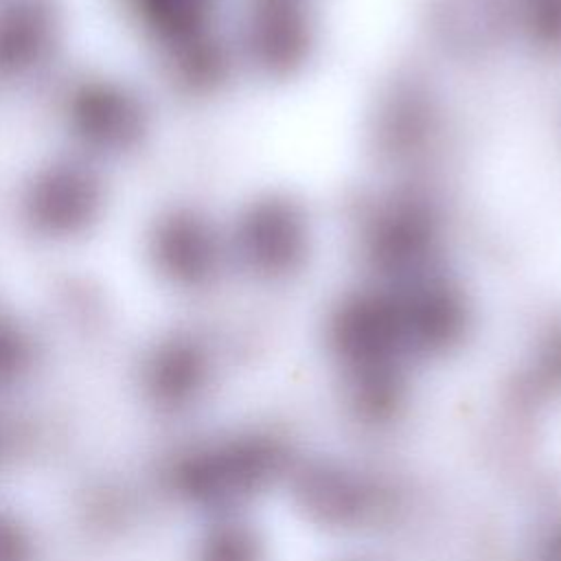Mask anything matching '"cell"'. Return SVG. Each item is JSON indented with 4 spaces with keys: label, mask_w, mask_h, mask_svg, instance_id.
<instances>
[{
    "label": "cell",
    "mask_w": 561,
    "mask_h": 561,
    "mask_svg": "<svg viewBox=\"0 0 561 561\" xmlns=\"http://www.w3.org/2000/svg\"><path fill=\"white\" fill-rule=\"evenodd\" d=\"M142 263L162 283L188 285L204 278L206 245L197 217L178 204L160 206L142 226Z\"/></svg>",
    "instance_id": "obj_4"
},
{
    "label": "cell",
    "mask_w": 561,
    "mask_h": 561,
    "mask_svg": "<svg viewBox=\"0 0 561 561\" xmlns=\"http://www.w3.org/2000/svg\"><path fill=\"white\" fill-rule=\"evenodd\" d=\"M48 90L59 147L112 173L142 162L151 151L156 110L149 92L134 79L112 70L70 68Z\"/></svg>",
    "instance_id": "obj_1"
},
{
    "label": "cell",
    "mask_w": 561,
    "mask_h": 561,
    "mask_svg": "<svg viewBox=\"0 0 561 561\" xmlns=\"http://www.w3.org/2000/svg\"><path fill=\"white\" fill-rule=\"evenodd\" d=\"M114 173L55 147L15 180L11 217L15 230L42 250H72L90 241L114 204Z\"/></svg>",
    "instance_id": "obj_2"
},
{
    "label": "cell",
    "mask_w": 561,
    "mask_h": 561,
    "mask_svg": "<svg viewBox=\"0 0 561 561\" xmlns=\"http://www.w3.org/2000/svg\"><path fill=\"white\" fill-rule=\"evenodd\" d=\"M66 46L61 0H0V94L48 90L66 70Z\"/></svg>",
    "instance_id": "obj_3"
}]
</instances>
